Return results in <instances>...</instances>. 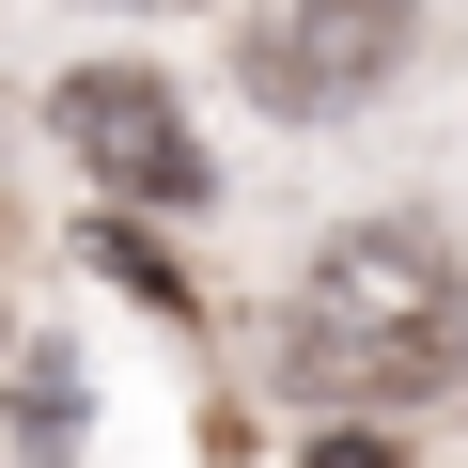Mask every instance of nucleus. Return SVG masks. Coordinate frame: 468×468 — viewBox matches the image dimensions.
<instances>
[{
	"label": "nucleus",
	"mask_w": 468,
	"mask_h": 468,
	"mask_svg": "<svg viewBox=\"0 0 468 468\" xmlns=\"http://www.w3.org/2000/svg\"><path fill=\"white\" fill-rule=\"evenodd\" d=\"M282 375L313 406H437L468 375V266L437 218H359L313 250L297 313H282Z\"/></svg>",
	"instance_id": "nucleus-1"
},
{
	"label": "nucleus",
	"mask_w": 468,
	"mask_h": 468,
	"mask_svg": "<svg viewBox=\"0 0 468 468\" xmlns=\"http://www.w3.org/2000/svg\"><path fill=\"white\" fill-rule=\"evenodd\" d=\"M406 48H421V0H266L234 32V94L282 125H344L406 79Z\"/></svg>",
	"instance_id": "nucleus-2"
},
{
	"label": "nucleus",
	"mask_w": 468,
	"mask_h": 468,
	"mask_svg": "<svg viewBox=\"0 0 468 468\" xmlns=\"http://www.w3.org/2000/svg\"><path fill=\"white\" fill-rule=\"evenodd\" d=\"M48 141H63L94 187H125V203H203V141H187L172 79H141V63H79V79L48 94Z\"/></svg>",
	"instance_id": "nucleus-3"
},
{
	"label": "nucleus",
	"mask_w": 468,
	"mask_h": 468,
	"mask_svg": "<svg viewBox=\"0 0 468 468\" xmlns=\"http://www.w3.org/2000/svg\"><path fill=\"white\" fill-rule=\"evenodd\" d=\"M79 250H94V266H110L125 297H156V313H187V266L156 250V234H141V218H94V234H79Z\"/></svg>",
	"instance_id": "nucleus-4"
},
{
	"label": "nucleus",
	"mask_w": 468,
	"mask_h": 468,
	"mask_svg": "<svg viewBox=\"0 0 468 468\" xmlns=\"http://www.w3.org/2000/svg\"><path fill=\"white\" fill-rule=\"evenodd\" d=\"M16 437L32 452H79V359H32L16 375Z\"/></svg>",
	"instance_id": "nucleus-5"
},
{
	"label": "nucleus",
	"mask_w": 468,
	"mask_h": 468,
	"mask_svg": "<svg viewBox=\"0 0 468 468\" xmlns=\"http://www.w3.org/2000/svg\"><path fill=\"white\" fill-rule=\"evenodd\" d=\"M297 468H406V437H390V421H375V406H359V421H328V437H313V452H297Z\"/></svg>",
	"instance_id": "nucleus-6"
},
{
	"label": "nucleus",
	"mask_w": 468,
	"mask_h": 468,
	"mask_svg": "<svg viewBox=\"0 0 468 468\" xmlns=\"http://www.w3.org/2000/svg\"><path fill=\"white\" fill-rule=\"evenodd\" d=\"M110 16H156V0H110Z\"/></svg>",
	"instance_id": "nucleus-7"
}]
</instances>
